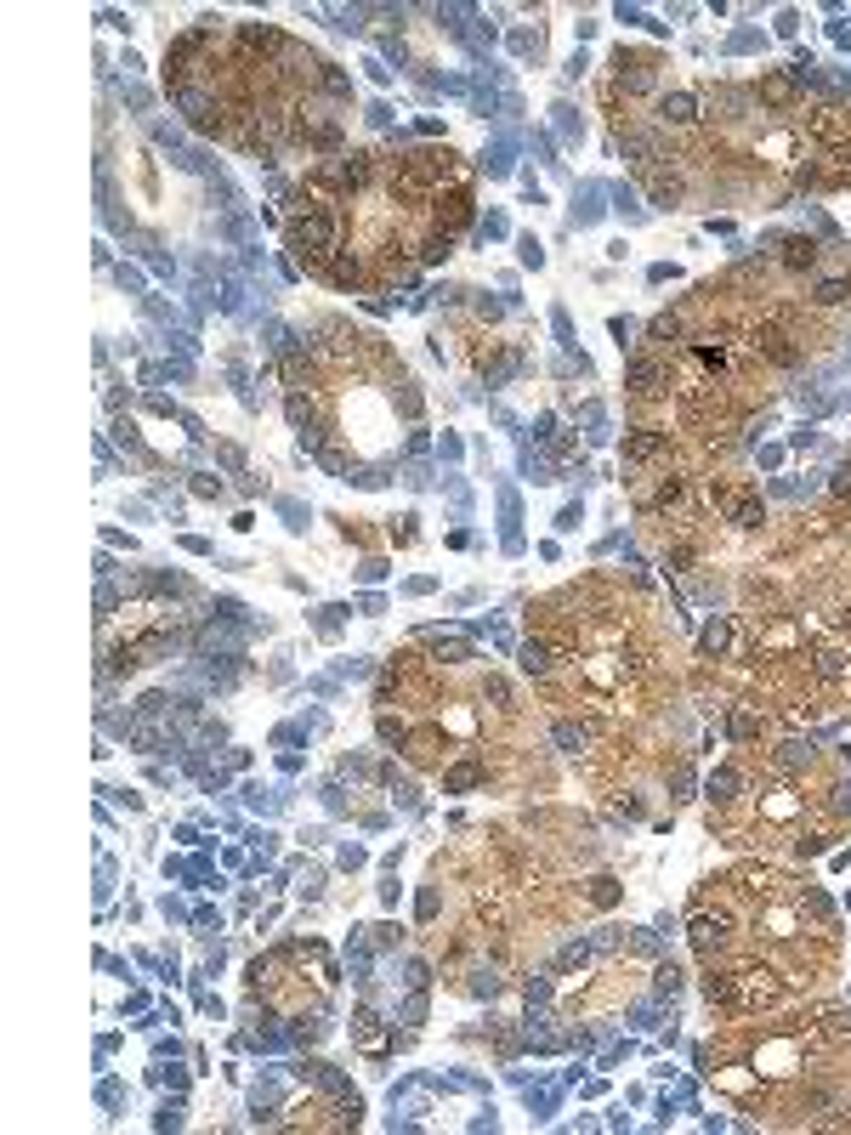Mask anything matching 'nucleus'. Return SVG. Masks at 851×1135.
Masks as SVG:
<instances>
[{
    "label": "nucleus",
    "mask_w": 851,
    "mask_h": 1135,
    "mask_svg": "<svg viewBox=\"0 0 851 1135\" xmlns=\"http://www.w3.org/2000/svg\"><path fill=\"white\" fill-rule=\"evenodd\" d=\"M812 761H817L812 738H778V744H772V755H766V767L778 772V778H800Z\"/></svg>",
    "instance_id": "4"
},
{
    "label": "nucleus",
    "mask_w": 851,
    "mask_h": 1135,
    "mask_svg": "<svg viewBox=\"0 0 851 1135\" xmlns=\"http://www.w3.org/2000/svg\"><path fill=\"white\" fill-rule=\"evenodd\" d=\"M755 352H761L772 369H795V364H800L795 335L783 330V324H761V330H755Z\"/></svg>",
    "instance_id": "3"
},
{
    "label": "nucleus",
    "mask_w": 851,
    "mask_h": 1135,
    "mask_svg": "<svg viewBox=\"0 0 851 1135\" xmlns=\"http://www.w3.org/2000/svg\"><path fill=\"white\" fill-rule=\"evenodd\" d=\"M766 97V103H778V108H789L795 103V80H783V74H761V86H755Z\"/></svg>",
    "instance_id": "14"
},
{
    "label": "nucleus",
    "mask_w": 851,
    "mask_h": 1135,
    "mask_svg": "<svg viewBox=\"0 0 851 1135\" xmlns=\"http://www.w3.org/2000/svg\"><path fill=\"white\" fill-rule=\"evenodd\" d=\"M766 710H755V704H738L727 716V733H732V744H755V738H766Z\"/></svg>",
    "instance_id": "6"
},
{
    "label": "nucleus",
    "mask_w": 851,
    "mask_h": 1135,
    "mask_svg": "<svg viewBox=\"0 0 851 1135\" xmlns=\"http://www.w3.org/2000/svg\"><path fill=\"white\" fill-rule=\"evenodd\" d=\"M653 977H659V994H676V988H681V971H676V965H659Z\"/></svg>",
    "instance_id": "19"
},
{
    "label": "nucleus",
    "mask_w": 851,
    "mask_h": 1135,
    "mask_svg": "<svg viewBox=\"0 0 851 1135\" xmlns=\"http://www.w3.org/2000/svg\"><path fill=\"white\" fill-rule=\"evenodd\" d=\"M727 647H732V619H715V625L698 636V653H704V659H721Z\"/></svg>",
    "instance_id": "12"
},
{
    "label": "nucleus",
    "mask_w": 851,
    "mask_h": 1135,
    "mask_svg": "<svg viewBox=\"0 0 851 1135\" xmlns=\"http://www.w3.org/2000/svg\"><path fill=\"white\" fill-rule=\"evenodd\" d=\"M522 676H534V681H551L556 676V653H551V642H539V636H528L522 642Z\"/></svg>",
    "instance_id": "9"
},
{
    "label": "nucleus",
    "mask_w": 851,
    "mask_h": 1135,
    "mask_svg": "<svg viewBox=\"0 0 851 1135\" xmlns=\"http://www.w3.org/2000/svg\"><path fill=\"white\" fill-rule=\"evenodd\" d=\"M687 937H693L698 960L715 965L732 954V937H738V920H732L727 908H704V914H693V926H687Z\"/></svg>",
    "instance_id": "1"
},
{
    "label": "nucleus",
    "mask_w": 851,
    "mask_h": 1135,
    "mask_svg": "<svg viewBox=\"0 0 851 1135\" xmlns=\"http://www.w3.org/2000/svg\"><path fill=\"white\" fill-rule=\"evenodd\" d=\"M812 676L817 681H846L851 676V653L846 647H817L812 653Z\"/></svg>",
    "instance_id": "10"
},
{
    "label": "nucleus",
    "mask_w": 851,
    "mask_h": 1135,
    "mask_svg": "<svg viewBox=\"0 0 851 1135\" xmlns=\"http://www.w3.org/2000/svg\"><path fill=\"white\" fill-rule=\"evenodd\" d=\"M829 494H834V500H846V494H851V466H846V472H834Z\"/></svg>",
    "instance_id": "20"
},
{
    "label": "nucleus",
    "mask_w": 851,
    "mask_h": 1135,
    "mask_svg": "<svg viewBox=\"0 0 851 1135\" xmlns=\"http://www.w3.org/2000/svg\"><path fill=\"white\" fill-rule=\"evenodd\" d=\"M851 296V279H823V284H817V307H840V301H846Z\"/></svg>",
    "instance_id": "15"
},
{
    "label": "nucleus",
    "mask_w": 851,
    "mask_h": 1135,
    "mask_svg": "<svg viewBox=\"0 0 851 1135\" xmlns=\"http://www.w3.org/2000/svg\"><path fill=\"white\" fill-rule=\"evenodd\" d=\"M647 335H653V341H681V318L676 313L653 318V324H647Z\"/></svg>",
    "instance_id": "18"
},
{
    "label": "nucleus",
    "mask_w": 851,
    "mask_h": 1135,
    "mask_svg": "<svg viewBox=\"0 0 851 1135\" xmlns=\"http://www.w3.org/2000/svg\"><path fill=\"white\" fill-rule=\"evenodd\" d=\"M744 114H749V91H738V86H715V91H710V120L738 125Z\"/></svg>",
    "instance_id": "8"
},
{
    "label": "nucleus",
    "mask_w": 851,
    "mask_h": 1135,
    "mask_svg": "<svg viewBox=\"0 0 851 1135\" xmlns=\"http://www.w3.org/2000/svg\"><path fill=\"white\" fill-rule=\"evenodd\" d=\"M477 778H483V767H477V761H460V767L443 772V789H471Z\"/></svg>",
    "instance_id": "16"
},
{
    "label": "nucleus",
    "mask_w": 851,
    "mask_h": 1135,
    "mask_svg": "<svg viewBox=\"0 0 851 1135\" xmlns=\"http://www.w3.org/2000/svg\"><path fill=\"white\" fill-rule=\"evenodd\" d=\"M653 205H659V210H676V205H681V182H664V176H653Z\"/></svg>",
    "instance_id": "17"
},
{
    "label": "nucleus",
    "mask_w": 851,
    "mask_h": 1135,
    "mask_svg": "<svg viewBox=\"0 0 851 1135\" xmlns=\"http://www.w3.org/2000/svg\"><path fill=\"white\" fill-rule=\"evenodd\" d=\"M738 789H744V772H738V767H721L710 778V801L727 806V801H738Z\"/></svg>",
    "instance_id": "13"
},
{
    "label": "nucleus",
    "mask_w": 851,
    "mask_h": 1135,
    "mask_svg": "<svg viewBox=\"0 0 851 1135\" xmlns=\"http://www.w3.org/2000/svg\"><path fill=\"white\" fill-rule=\"evenodd\" d=\"M625 386L636 392V398H659L664 386H670V364H664V358H653V352H636V358H630Z\"/></svg>",
    "instance_id": "2"
},
{
    "label": "nucleus",
    "mask_w": 851,
    "mask_h": 1135,
    "mask_svg": "<svg viewBox=\"0 0 851 1135\" xmlns=\"http://www.w3.org/2000/svg\"><path fill=\"white\" fill-rule=\"evenodd\" d=\"M783 267H789V273H800V267H817V245L806 239V233L783 239Z\"/></svg>",
    "instance_id": "11"
},
{
    "label": "nucleus",
    "mask_w": 851,
    "mask_h": 1135,
    "mask_svg": "<svg viewBox=\"0 0 851 1135\" xmlns=\"http://www.w3.org/2000/svg\"><path fill=\"white\" fill-rule=\"evenodd\" d=\"M698 120V97L693 91H664L659 97V125H670V131H681V125Z\"/></svg>",
    "instance_id": "7"
},
{
    "label": "nucleus",
    "mask_w": 851,
    "mask_h": 1135,
    "mask_svg": "<svg viewBox=\"0 0 851 1135\" xmlns=\"http://www.w3.org/2000/svg\"><path fill=\"white\" fill-rule=\"evenodd\" d=\"M670 449V432H659V426H630L625 432V454L642 466V460H659V454Z\"/></svg>",
    "instance_id": "5"
}]
</instances>
